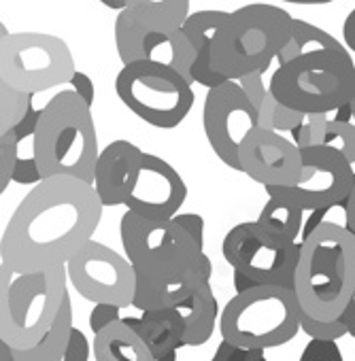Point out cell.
I'll return each mask as SVG.
<instances>
[{
  "mask_svg": "<svg viewBox=\"0 0 355 361\" xmlns=\"http://www.w3.org/2000/svg\"><path fill=\"white\" fill-rule=\"evenodd\" d=\"M92 353L94 350H92V344H90L88 336L79 327H75L73 338H71V346H68V353H66L64 361H90Z\"/></svg>",
  "mask_w": 355,
  "mask_h": 361,
  "instance_id": "cell-38",
  "label": "cell"
},
{
  "mask_svg": "<svg viewBox=\"0 0 355 361\" xmlns=\"http://www.w3.org/2000/svg\"><path fill=\"white\" fill-rule=\"evenodd\" d=\"M176 310L186 321V346H203L213 338L222 312L211 283H203Z\"/></svg>",
  "mask_w": 355,
  "mask_h": 361,
  "instance_id": "cell-22",
  "label": "cell"
},
{
  "mask_svg": "<svg viewBox=\"0 0 355 361\" xmlns=\"http://www.w3.org/2000/svg\"><path fill=\"white\" fill-rule=\"evenodd\" d=\"M176 359H179V353H172V355L162 357V359H157V361H176Z\"/></svg>",
  "mask_w": 355,
  "mask_h": 361,
  "instance_id": "cell-48",
  "label": "cell"
},
{
  "mask_svg": "<svg viewBox=\"0 0 355 361\" xmlns=\"http://www.w3.org/2000/svg\"><path fill=\"white\" fill-rule=\"evenodd\" d=\"M230 13L228 11H217V9H207V11H196L190 13V18L183 22V32L188 37V41L192 43L196 56L198 51H203L205 47H211L219 35V30L224 28V24L228 22Z\"/></svg>",
  "mask_w": 355,
  "mask_h": 361,
  "instance_id": "cell-27",
  "label": "cell"
},
{
  "mask_svg": "<svg viewBox=\"0 0 355 361\" xmlns=\"http://www.w3.org/2000/svg\"><path fill=\"white\" fill-rule=\"evenodd\" d=\"M45 176L41 172V166L37 161V157H20L18 168L13 172V183L18 185H39L43 183Z\"/></svg>",
  "mask_w": 355,
  "mask_h": 361,
  "instance_id": "cell-35",
  "label": "cell"
},
{
  "mask_svg": "<svg viewBox=\"0 0 355 361\" xmlns=\"http://www.w3.org/2000/svg\"><path fill=\"white\" fill-rule=\"evenodd\" d=\"M300 247V243H289L270 234L258 221H245L226 234L222 253L234 272L245 274L255 285L294 289Z\"/></svg>",
  "mask_w": 355,
  "mask_h": 361,
  "instance_id": "cell-12",
  "label": "cell"
},
{
  "mask_svg": "<svg viewBox=\"0 0 355 361\" xmlns=\"http://www.w3.org/2000/svg\"><path fill=\"white\" fill-rule=\"evenodd\" d=\"M115 94L130 113L157 130L181 126L196 100L192 83L181 73L155 62L121 66Z\"/></svg>",
  "mask_w": 355,
  "mask_h": 361,
  "instance_id": "cell-8",
  "label": "cell"
},
{
  "mask_svg": "<svg viewBox=\"0 0 355 361\" xmlns=\"http://www.w3.org/2000/svg\"><path fill=\"white\" fill-rule=\"evenodd\" d=\"M302 176L296 185L283 188L306 213L330 211L334 207L347 204V198L355 183L353 164L338 151L327 147L302 149ZM279 190V188H270Z\"/></svg>",
  "mask_w": 355,
  "mask_h": 361,
  "instance_id": "cell-15",
  "label": "cell"
},
{
  "mask_svg": "<svg viewBox=\"0 0 355 361\" xmlns=\"http://www.w3.org/2000/svg\"><path fill=\"white\" fill-rule=\"evenodd\" d=\"M92 350L96 361H153L145 340L126 321H115L94 334Z\"/></svg>",
  "mask_w": 355,
  "mask_h": 361,
  "instance_id": "cell-23",
  "label": "cell"
},
{
  "mask_svg": "<svg viewBox=\"0 0 355 361\" xmlns=\"http://www.w3.org/2000/svg\"><path fill=\"white\" fill-rule=\"evenodd\" d=\"M115 47L121 64L155 62L181 73L192 85L196 51L183 26L157 13L128 7L115 20Z\"/></svg>",
  "mask_w": 355,
  "mask_h": 361,
  "instance_id": "cell-10",
  "label": "cell"
},
{
  "mask_svg": "<svg viewBox=\"0 0 355 361\" xmlns=\"http://www.w3.org/2000/svg\"><path fill=\"white\" fill-rule=\"evenodd\" d=\"M353 121H355V98H353Z\"/></svg>",
  "mask_w": 355,
  "mask_h": 361,
  "instance_id": "cell-49",
  "label": "cell"
},
{
  "mask_svg": "<svg viewBox=\"0 0 355 361\" xmlns=\"http://www.w3.org/2000/svg\"><path fill=\"white\" fill-rule=\"evenodd\" d=\"M270 94L302 115H327L355 98V62L349 49L315 51L277 66Z\"/></svg>",
  "mask_w": 355,
  "mask_h": 361,
  "instance_id": "cell-6",
  "label": "cell"
},
{
  "mask_svg": "<svg viewBox=\"0 0 355 361\" xmlns=\"http://www.w3.org/2000/svg\"><path fill=\"white\" fill-rule=\"evenodd\" d=\"M281 3H289V5H330L334 0H281Z\"/></svg>",
  "mask_w": 355,
  "mask_h": 361,
  "instance_id": "cell-46",
  "label": "cell"
},
{
  "mask_svg": "<svg viewBox=\"0 0 355 361\" xmlns=\"http://www.w3.org/2000/svg\"><path fill=\"white\" fill-rule=\"evenodd\" d=\"M300 317L294 289L258 285L230 298L219 317V334L222 340L245 348H277L302 331Z\"/></svg>",
  "mask_w": 355,
  "mask_h": 361,
  "instance_id": "cell-7",
  "label": "cell"
},
{
  "mask_svg": "<svg viewBox=\"0 0 355 361\" xmlns=\"http://www.w3.org/2000/svg\"><path fill=\"white\" fill-rule=\"evenodd\" d=\"M0 361H16L13 357V348L5 342H0Z\"/></svg>",
  "mask_w": 355,
  "mask_h": 361,
  "instance_id": "cell-47",
  "label": "cell"
},
{
  "mask_svg": "<svg viewBox=\"0 0 355 361\" xmlns=\"http://www.w3.org/2000/svg\"><path fill=\"white\" fill-rule=\"evenodd\" d=\"M327 117H330V121H336V123H355L353 121V102L327 113Z\"/></svg>",
  "mask_w": 355,
  "mask_h": 361,
  "instance_id": "cell-42",
  "label": "cell"
},
{
  "mask_svg": "<svg viewBox=\"0 0 355 361\" xmlns=\"http://www.w3.org/2000/svg\"><path fill=\"white\" fill-rule=\"evenodd\" d=\"M83 100H85V104L88 106H92L94 104V96H96V90H94V81L85 75V73H81V71H77L75 75H73V79H71V83H68Z\"/></svg>",
  "mask_w": 355,
  "mask_h": 361,
  "instance_id": "cell-40",
  "label": "cell"
},
{
  "mask_svg": "<svg viewBox=\"0 0 355 361\" xmlns=\"http://www.w3.org/2000/svg\"><path fill=\"white\" fill-rule=\"evenodd\" d=\"M145 159V151L130 140L109 142L98 157L94 190L104 207H126Z\"/></svg>",
  "mask_w": 355,
  "mask_h": 361,
  "instance_id": "cell-19",
  "label": "cell"
},
{
  "mask_svg": "<svg viewBox=\"0 0 355 361\" xmlns=\"http://www.w3.org/2000/svg\"><path fill=\"white\" fill-rule=\"evenodd\" d=\"M342 39H344V47L355 54V9L342 22Z\"/></svg>",
  "mask_w": 355,
  "mask_h": 361,
  "instance_id": "cell-41",
  "label": "cell"
},
{
  "mask_svg": "<svg viewBox=\"0 0 355 361\" xmlns=\"http://www.w3.org/2000/svg\"><path fill=\"white\" fill-rule=\"evenodd\" d=\"M347 49L338 39H334L330 32L321 30L319 26H313L304 20L294 18V26H291V37L287 41V45L281 49V54L277 56V66H285L289 62H294L300 56L306 54H315V51H340Z\"/></svg>",
  "mask_w": 355,
  "mask_h": 361,
  "instance_id": "cell-26",
  "label": "cell"
},
{
  "mask_svg": "<svg viewBox=\"0 0 355 361\" xmlns=\"http://www.w3.org/2000/svg\"><path fill=\"white\" fill-rule=\"evenodd\" d=\"M43 117V109H35V104L30 106V111L26 113V117L13 128L16 136L20 138V142H24L26 138L35 136L37 134V128H39V121Z\"/></svg>",
  "mask_w": 355,
  "mask_h": 361,
  "instance_id": "cell-39",
  "label": "cell"
},
{
  "mask_svg": "<svg viewBox=\"0 0 355 361\" xmlns=\"http://www.w3.org/2000/svg\"><path fill=\"white\" fill-rule=\"evenodd\" d=\"M124 321L145 340L153 361L179 353L186 346V321L176 308L128 314Z\"/></svg>",
  "mask_w": 355,
  "mask_h": 361,
  "instance_id": "cell-20",
  "label": "cell"
},
{
  "mask_svg": "<svg viewBox=\"0 0 355 361\" xmlns=\"http://www.w3.org/2000/svg\"><path fill=\"white\" fill-rule=\"evenodd\" d=\"M264 73H266V71H258V73H251V75H247V77H243V79L239 81V85L243 87V92L247 94V98L253 102L255 109L262 106V102L266 100V96H268V92H270V90L264 85Z\"/></svg>",
  "mask_w": 355,
  "mask_h": 361,
  "instance_id": "cell-36",
  "label": "cell"
},
{
  "mask_svg": "<svg viewBox=\"0 0 355 361\" xmlns=\"http://www.w3.org/2000/svg\"><path fill=\"white\" fill-rule=\"evenodd\" d=\"M213 264L207 253L192 266L176 268L157 274H136V295L132 308L147 312V310H164L176 308L186 302L203 283H211Z\"/></svg>",
  "mask_w": 355,
  "mask_h": 361,
  "instance_id": "cell-18",
  "label": "cell"
},
{
  "mask_svg": "<svg viewBox=\"0 0 355 361\" xmlns=\"http://www.w3.org/2000/svg\"><path fill=\"white\" fill-rule=\"evenodd\" d=\"M73 331H75V319H73V302L68 295L58 319L54 321L49 331L41 338V342L26 350H13V357L16 361H64L71 346Z\"/></svg>",
  "mask_w": 355,
  "mask_h": 361,
  "instance_id": "cell-25",
  "label": "cell"
},
{
  "mask_svg": "<svg viewBox=\"0 0 355 361\" xmlns=\"http://www.w3.org/2000/svg\"><path fill=\"white\" fill-rule=\"evenodd\" d=\"M302 149L283 134L258 128L241 147V172L270 188H291L302 176Z\"/></svg>",
  "mask_w": 355,
  "mask_h": 361,
  "instance_id": "cell-16",
  "label": "cell"
},
{
  "mask_svg": "<svg viewBox=\"0 0 355 361\" xmlns=\"http://www.w3.org/2000/svg\"><path fill=\"white\" fill-rule=\"evenodd\" d=\"M35 94L20 92L9 83L0 81V132L13 130L35 104Z\"/></svg>",
  "mask_w": 355,
  "mask_h": 361,
  "instance_id": "cell-28",
  "label": "cell"
},
{
  "mask_svg": "<svg viewBox=\"0 0 355 361\" xmlns=\"http://www.w3.org/2000/svg\"><path fill=\"white\" fill-rule=\"evenodd\" d=\"M20 161V138L13 130L0 132V194H5L13 183V172Z\"/></svg>",
  "mask_w": 355,
  "mask_h": 361,
  "instance_id": "cell-29",
  "label": "cell"
},
{
  "mask_svg": "<svg viewBox=\"0 0 355 361\" xmlns=\"http://www.w3.org/2000/svg\"><path fill=\"white\" fill-rule=\"evenodd\" d=\"M300 245L294 291L302 312L317 321L340 319L355 298V234L321 221Z\"/></svg>",
  "mask_w": 355,
  "mask_h": 361,
  "instance_id": "cell-2",
  "label": "cell"
},
{
  "mask_svg": "<svg viewBox=\"0 0 355 361\" xmlns=\"http://www.w3.org/2000/svg\"><path fill=\"white\" fill-rule=\"evenodd\" d=\"M300 325H302V331L311 340H334V342H338V338L349 334V325H347L344 317H340L336 321H317V319H311L308 314L302 312Z\"/></svg>",
  "mask_w": 355,
  "mask_h": 361,
  "instance_id": "cell-31",
  "label": "cell"
},
{
  "mask_svg": "<svg viewBox=\"0 0 355 361\" xmlns=\"http://www.w3.org/2000/svg\"><path fill=\"white\" fill-rule=\"evenodd\" d=\"M294 18L275 5L253 3L230 13L213 43V68L228 81L268 71L291 37Z\"/></svg>",
  "mask_w": 355,
  "mask_h": 361,
  "instance_id": "cell-5",
  "label": "cell"
},
{
  "mask_svg": "<svg viewBox=\"0 0 355 361\" xmlns=\"http://www.w3.org/2000/svg\"><path fill=\"white\" fill-rule=\"evenodd\" d=\"M188 200V185L172 164L147 153L136 185L126 202V211L149 219H172L181 213Z\"/></svg>",
  "mask_w": 355,
  "mask_h": 361,
  "instance_id": "cell-17",
  "label": "cell"
},
{
  "mask_svg": "<svg viewBox=\"0 0 355 361\" xmlns=\"http://www.w3.org/2000/svg\"><path fill=\"white\" fill-rule=\"evenodd\" d=\"M128 3L134 9L157 13V16L168 18L181 26L190 18V0H128Z\"/></svg>",
  "mask_w": 355,
  "mask_h": 361,
  "instance_id": "cell-30",
  "label": "cell"
},
{
  "mask_svg": "<svg viewBox=\"0 0 355 361\" xmlns=\"http://www.w3.org/2000/svg\"><path fill=\"white\" fill-rule=\"evenodd\" d=\"M298 361H344L334 340H308Z\"/></svg>",
  "mask_w": 355,
  "mask_h": 361,
  "instance_id": "cell-33",
  "label": "cell"
},
{
  "mask_svg": "<svg viewBox=\"0 0 355 361\" xmlns=\"http://www.w3.org/2000/svg\"><path fill=\"white\" fill-rule=\"evenodd\" d=\"M124 310L126 308L113 306V304H94V308L90 312V329L94 334H98L107 325H111L115 321H124L128 317V314H124Z\"/></svg>",
  "mask_w": 355,
  "mask_h": 361,
  "instance_id": "cell-34",
  "label": "cell"
},
{
  "mask_svg": "<svg viewBox=\"0 0 355 361\" xmlns=\"http://www.w3.org/2000/svg\"><path fill=\"white\" fill-rule=\"evenodd\" d=\"M203 128L217 159L241 172V147L260 128V115L239 81H226L207 92Z\"/></svg>",
  "mask_w": 355,
  "mask_h": 361,
  "instance_id": "cell-14",
  "label": "cell"
},
{
  "mask_svg": "<svg viewBox=\"0 0 355 361\" xmlns=\"http://www.w3.org/2000/svg\"><path fill=\"white\" fill-rule=\"evenodd\" d=\"M300 149L327 147L355 164V123H336L327 115H306V121L291 132Z\"/></svg>",
  "mask_w": 355,
  "mask_h": 361,
  "instance_id": "cell-21",
  "label": "cell"
},
{
  "mask_svg": "<svg viewBox=\"0 0 355 361\" xmlns=\"http://www.w3.org/2000/svg\"><path fill=\"white\" fill-rule=\"evenodd\" d=\"M68 283L92 304L130 308L136 295V270L128 257L90 240L66 262Z\"/></svg>",
  "mask_w": 355,
  "mask_h": 361,
  "instance_id": "cell-13",
  "label": "cell"
},
{
  "mask_svg": "<svg viewBox=\"0 0 355 361\" xmlns=\"http://www.w3.org/2000/svg\"><path fill=\"white\" fill-rule=\"evenodd\" d=\"M211 361H268L262 348H245L239 344H232L228 340H222L211 357Z\"/></svg>",
  "mask_w": 355,
  "mask_h": 361,
  "instance_id": "cell-32",
  "label": "cell"
},
{
  "mask_svg": "<svg viewBox=\"0 0 355 361\" xmlns=\"http://www.w3.org/2000/svg\"><path fill=\"white\" fill-rule=\"evenodd\" d=\"M268 202L262 207L260 217L255 219L264 230L270 234L289 240L300 243L304 236V209L285 192L281 190H266Z\"/></svg>",
  "mask_w": 355,
  "mask_h": 361,
  "instance_id": "cell-24",
  "label": "cell"
},
{
  "mask_svg": "<svg viewBox=\"0 0 355 361\" xmlns=\"http://www.w3.org/2000/svg\"><path fill=\"white\" fill-rule=\"evenodd\" d=\"M66 264L16 274L0 264V342L26 350L41 342L68 298Z\"/></svg>",
  "mask_w": 355,
  "mask_h": 361,
  "instance_id": "cell-4",
  "label": "cell"
},
{
  "mask_svg": "<svg viewBox=\"0 0 355 361\" xmlns=\"http://www.w3.org/2000/svg\"><path fill=\"white\" fill-rule=\"evenodd\" d=\"M77 73L68 45L45 32H7L0 39V81L26 94L71 83Z\"/></svg>",
  "mask_w": 355,
  "mask_h": 361,
  "instance_id": "cell-9",
  "label": "cell"
},
{
  "mask_svg": "<svg viewBox=\"0 0 355 361\" xmlns=\"http://www.w3.org/2000/svg\"><path fill=\"white\" fill-rule=\"evenodd\" d=\"M172 219L181 228H186V232L196 240V245L200 249H205V219L198 213H179Z\"/></svg>",
  "mask_w": 355,
  "mask_h": 361,
  "instance_id": "cell-37",
  "label": "cell"
},
{
  "mask_svg": "<svg viewBox=\"0 0 355 361\" xmlns=\"http://www.w3.org/2000/svg\"><path fill=\"white\" fill-rule=\"evenodd\" d=\"M121 247L136 274H157L192 266L205 249L174 219H149L126 211L119 221Z\"/></svg>",
  "mask_w": 355,
  "mask_h": 361,
  "instance_id": "cell-11",
  "label": "cell"
},
{
  "mask_svg": "<svg viewBox=\"0 0 355 361\" xmlns=\"http://www.w3.org/2000/svg\"><path fill=\"white\" fill-rule=\"evenodd\" d=\"M104 204L92 183L52 176L18 204L0 240V264L16 274L66 264L100 226Z\"/></svg>",
  "mask_w": 355,
  "mask_h": 361,
  "instance_id": "cell-1",
  "label": "cell"
},
{
  "mask_svg": "<svg viewBox=\"0 0 355 361\" xmlns=\"http://www.w3.org/2000/svg\"><path fill=\"white\" fill-rule=\"evenodd\" d=\"M344 321H347V325H349V336H353L355 338V298L351 300V304H349V308L344 310Z\"/></svg>",
  "mask_w": 355,
  "mask_h": 361,
  "instance_id": "cell-44",
  "label": "cell"
},
{
  "mask_svg": "<svg viewBox=\"0 0 355 361\" xmlns=\"http://www.w3.org/2000/svg\"><path fill=\"white\" fill-rule=\"evenodd\" d=\"M100 5H104L107 9H113V11H126L128 7H130V3L128 0H98Z\"/></svg>",
  "mask_w": 355,
  "mask_h": 361,
  "instance_id": "cell-45",
  "label": "cell"
},
{
  "mask_svg": "<svg viewBox=\"0 0 355 361\" xmlns=\"http://www.w3.org/2000/svg\"><path fill=\"white\" fill-rule=\"evenodd\" d=\"M100 151L92 106L75 90L58 92L43 106L32 136V155L43 176H75L94 185Z\"/></svg>",
  "mask_w": 355,
  "mask_h": 361,
  "instance_id": "cell-3",
  "label": "cell"
},
{
  "mask_svg": "<svg viewBox=\"0 0 355 361\" xmlns=\"http://www.w3.org/2000/svg\"><path fill=\"white\" fill-rule=\"evenodd\" d=\"M344 215H347V228L355 234V183H353V190L347 198V204H344Z\"/></svg>",
  "mask_w": 355,
  "mask_h": 361,
  "instance_id": "cell-43",
  "label": "cell"
}]
</instances>
